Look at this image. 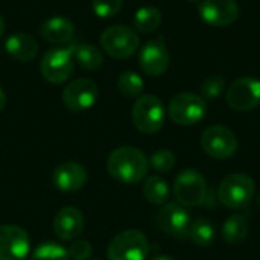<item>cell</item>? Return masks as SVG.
Here are the masks:
<instances>
[{"label": "cell", "instance_id": "4dcf8cb0", "mask_svg": "<svg viewBox=\"0 0 260 260\" xmlns=\"http://www.w3.org/2000/svg\"><path fill=\"white\" fill-rule=\"evenodd\" d=\"M5 105H6V94H5L3 88L0 87V111L5 108Z\"/></svg>", "mask_w": 260, "mask_h": 260}, {"label": "cell", "instance_id": "4fadbf2b", "mask_svg": "<svg viewBox=\"0 0 260 260\" xmlns=\"http://www.w3.org/2000/svg\"><path fill=\"white\" fill-rule=\"evenodd\" d=\"M30 239L24 229L12 224L0 225V260H26Z\"/></svg>", "mask_w": 260, "mask_h": 260}, {"label": "cell", "instance_id": "d6a6232c", "mask_svg": "<svg viewBox=\"0 0 260 260\" xmlns=\"http://www.w3.org/2000/svg\"><path fill=\"white\" fill-rule=\"evenodd\" d=\"M3 34H5V21H3V18L0 15V38L3 37Z\"/></svg>", "mask_w": 260, "mask_h": 260}, {"label": "cell", "instance_id": "30bf717a", "mask_svg": "<svg viewBox=\"0 0 260 260\" xmlns=\"http://www.w3.org/2000/svg\"><path fill=\"white\" fill-rule=\"evenodd\" d=\"M157 227L172 236L174 239L184 241L189 238V229H190V215L189 212L181 206L175 203H166L158 210L155 216Z\"/></svg>", "mask_w": 260, "mask_h": 260}, {"label": "cell", "instance_id": "277c9868", "mask_svg": "<svg viewBox=\"0 0 260 260\" xmlns=\"http://www.w3.org/2000/svg\"><path fill=\"white\" fill-rule=\"evenodd\" d=\"M149 242L140 230H125L113 238L107 248L108 260H146Z\"/></svg>", "mask_w": 260, "mask_h": 260}, {"label": "cell", "instance_id": "7a4b0ae2", "mask_svg": "<svg viewBox=\"0 0 260 260\" xmlns=\"http://www.w3.org/2000/svg\"><path fill=\"white\" fill-rule=\"evenodd\" d=\"M165 107L154 94H142L133 105L131 119L134 126L143 134H155L165 125Z\"/></svg>", "mask_w": 260, "mask_h": 260}, {"label": "cell", "instance_id": "6da1fadb", "mask_svg": "<svg viewBox=\"0 0 260 260\" xmlns=\"http://www.w3.org/2000/svg\"><path fill=\"white\" fill-rule=\"evenodd\" d=\"M149 161L146 155L134 146H120L114 149L107 160L108 174L119 183L136 184L146 178Z\"/></svg>", "mask_w": 260, "mask_h": 260}, {"label": "cell", "instance_id": "8fae6325", "mask_svg": "<svg viewBox=\"0 0 260 260\" xmlns=\"http://www.w3.org/2000/svg\"><path fill=\"white\" fill-rule=\"evenodd\" d=\"M227 104L236 111H250L260 105V81L244 76L230 84L225 94Z\"/></svg>", "mask_w": 260, "mask_h": 260}, {"label": "cell", "instance_id": "f1b7e54d", "mask_svg": "<svg viewBox=\"0 0 260 260\" xmlns=\"http://www.w3.org/2000/svg\"><path fill=\"white\" fill-rule=\"evenodd\" d=\"M93 12L101 18H110L122 9V0H93Z\"/></svg>", "mask_w": 260, "mask_h": 260}, {"label": "cell", "instance_id": "83f0119b", "mask_svg": "<svg viewBox=\"0 0 260 260\" xmlns=\"http://www.w3.org/2000/svg\"><path fill=\"white\" fill-rule=\"evenodd\" d=\"M225 91V79L219 75L209 76L201 84V98L203 99H218Z\"/></svg>", "mask_w": 260, "mask_h": 260}, {"label": "cell", "instance_id": "ffe728a7", "mask_svg": "<svg viewBox=\"0 0 260 260\" xmlns=\"http://www.w3.org/2000/svg\"><path fill=\"white\" fill-rule=\"evenodd\" d=\"M143 197L154 206H163L169 200V184L160 175H151L145 180L142 187Z\"/></svg>", "mask_w": 260, "mask_h": 260}, {"label": "cell", "instance_id": "d6986e66", "mask_svg": "<svg viewBox=\"0 0 260 260\" xmlns=\"http://www.w3.org/2000/svg\"><path fill=\"white\" fill-rule=\"evenodd\" d=\"M40 34H41L43 40H46L52 44H62L73 38L75 26L66 17H52V18H47L41 24Z\"/></svg>", "mask_w": 260, "mask_h": 260}, {"label": "cell", "instance_id": "8992f818", "mask_svg": "<svg viewBox=\"0 0 260 260\" xmlns=\"http://www.w3.org/2000/svg\"><path fill=\"white\" fill-rule=\"evenodd\" d=\"M73 50L75 46H67V47H53L44 53L40 62V69L43 78L47 82L62 84L72 76L75 70Z\"/></svg>", "mask_w": 260, "mask_h": 260}, {"label": "cell", "instance_id": "484cf974", "mask_svg": "<svg viewBox=\"0 0 260 260\" xmlns=\"http://www.w3.org/2000/svg\"><path fill=\"white\" fill-rule=\"evenodd\" d=\"M30 260H70L64 247L55 242H44L35 248Z\"/></svg>", "mask_w": 260, "mask_h": 260}, {"label": "cell", "instance_id": "f546056e", "mask_svg": "<svg viewBox=\"0 0 260 260\" xmlns=\"http://www.w3.org/2000/svg\"><path fill=\"white\" fill-rule=\"evenodd\" d=\"M70 260H90L93 254V248L90 245V242L87 241H73V244L69 247L67 250Z\"/></svg>", "mask_w": 260, "mask_h": 260}, {"label": "cell", "instance_id": "4316f807", "mask_svg": "<svg viewBox=\"0 0 260 260\" xmlns=\"http://www.w3.org/2000/svg\"><path fill=\"white\" fill-rule=\"evenodd\" d=\"M148 161H149V166L154 171H157L160 174H165V172H169V171L174 169V166H175V155L169 149H157L148 158Z\"/></svg>", "mask_w": 260, "mask_h": 260}, {"label": "cell", "instance_id": "9a60e30c", "mask_svg": "<svg viewBox=\"0 0 260 260\" xmlns=\"http://www.w3.org/2000/svg\"><path fill=\"white\" fill-rule=\"evenodd\" d=\"M200 17L209 26H230L239 17V5L236 0H203L200 3Z\"/></svg>", "mask_w": 260, "mask_h": 260}, {"label": "cell", "instance_id": "44dd1931", "mask_svg": "<svg viewBox=\"0 0 260 260\" xmlns=\"http://www.w3.org/2000/svg\"><path fill=\"white\" fill-rule=\"evenodd\" d=\"M250 232L248 221L244 215L236 213L232 215L222 225V239L232 245L241 244L247 239Z\"/></svg>", "mask_w": 260, "mask_h": 260}, {"label": "cell", "instance_id": "e0dca14e", "mask_svg": "<svg viewBox=\"0 0 260 260\" xmlns=\"http://www.w3.org/2000/svg\"><path fill=\"white\" fill-rule=\"evenodd\" d=\"M85 227V219L82 212L78 207L69 206L61 209L53 218V232L55 235L66 242L75 241L81 236Z\"/></svg>", "mask_w": 260, "mask_h": 260}, {"label": "cell", "instance_id": "1f68e13d", "mask_svg": "<svg viewBox=\"0 0 260 260\" xmlns=\"http://www.w3.org/2000/svg\"><path fill=\"white\" fill-rule=\"evenodd\" d=\"M151 260H175L171 256H166V254H160V256H154Z\"/></svg>", "mask_w": 260, "mask_h": 260}, {"label": "cell", "instance_id": "5b68a950", "mask_svg": "<svg viewBox=\"0 0 260 260\" xmlns=\"http://www.w3.org/2000/svg\"><path fill=\"white\" fill-rule=\"evenodd\" d=\"M207 113V102L201 94L180 93L174 96L168 105V114L172 122L180 126H192L200 123Z\"/></svg>", "mask_w": 260, "mask_h": 260}, {"label": "cell", "instance_id": "ac0fdd59", "mask_svg": "<svg viewBox=\"0 0 260 260\" xmlns=\"http://www.w3.org/2000/svg\"><path fill=\"white\" fill-rule=\"evenodd\" d=\"M5 49L12 59L20 62H29L38 53V43L32 35L18 32L8 37Z\"/></svg>", "mask_w": 260, "mask_h": 260}, {"label": "cell", "instance_id": "d4e9b609", "mask_svg": "<svg viewBox=\"0 0 260 260\" xmlns=\"http://www.w3.org/2000/svg\"><path fill=\"white\" fill-rule=\"evenodd\" d=\"M117 88L126 98H139L143 91V79L136 72L126 70L117 78Z\"/></svg>", "mask_w": 260, "mask_h": 260}, {"label": "cell", "instance_id": "3957f363", "mask_svg": "<svg viewBox=\"0 0 260 260\" xmlns=\"http://www.w3.org/2000/svg\"><path fill=\"white\" fill-rule=\"evenodd\" d=\"M253 197L254 181L242 172L227 175L218 187V198L221 204L232 210L245 209L251 203Z\"/></svg>", "mask_w": 260, "mask_h": 260}, {"label": "cell", "instance_id": "7402d4cb", "mask_svg": "<svg viewBox=\"0 0 260 260\" xmlns=\"http://www.w3.org/2000/svg\"><path fill=\"white\" fill-rule=\"evenodd\" d=\"M189 238L190 241L200 247V248H207L210 247L213 242H215V238H216V232H215V227L213 224L206 219V218H198L197 221H193L190 224V229H189Z\"/></svg>", "mask_w": 260, "mask_h": 260}, {"label": "cell", "instance_id": "e575fe53", "mask_svg": "<svg viewBox=\"0 0 260 260\" xmlns=\"http://www.w3.org/2000/svg\"><path fill=\"white\" fill-rule=\"evenodd\" d=\"M190 2H203V0H190Z\"/></svg>", "mask_w": 260, "mask_h": 260}, {"label": "cell", "instance_id": "cb8c5ba5", "mask_svg": "<svg viewBox=\"0 0 260 260\" xmlns=\"http://www.w3.org/2000/svg\"><path fill=\"white\" fill-rule=\"evenodd\" d=\"M75 59L85 70H98L104 64L102 52L94 44H79L73 50Z\"/></svg>", "mask_w": 260, "mask_h": 260}, {"label": "cell", "instance_id": "7c38bea8", "mask_svg": "<svg viewBox=\"0 0 260 260\" xmlns=\"http://www.w3.org/2000/svg\"><path fill=\"white\" fill-rule=\"evenodd\" d=\"M99 98V88L94 81L87 78H79L67 84L62 91V102L67 110L73 113H81L91 108Z\"/></svg>", "mask_w": 260, "mask_h": 260}, {"label": "cell", "instance_id": "52a82bcc", "mask_svg": "<svg viewBox=\"0 0 260 260\" xmlns=\"http://www.w3.org/2000/svg\"><path fill=\"white\" fill-rule=\"evenodd\" d=\"M139 35L128 26L114 24L107 27L101 35L102 49L114 59H126L139 49Z\"/></svg>", "mask_w": 260, "mask_h": 260}, {"label": "cell", "instance_id": "ba28073f", "mask_svg": "<svg viewBox=\"0 0 260 260\" xmlns=\"http://www.w3.org/2000/svg\"><path fill=\"white\" fill-rule=\"evenodd\" d=\"M174 193L177 201L186 207H197L207 200V183L201 172L195 169L181 171L174 181Z\"/></svg>", "mask_w": 260, "mask_h": 260}, {"label": "cell", "instance_id": "603a6c76", "mask_svg": "<svg viewBox=\"0 0 260 260\" xmlns=\"http://www.w3.org/2000/svg\"><path fill=\"white\" fill-rule=\"evenodd\" d=\"M134 27L142 34H149L161 24V12L155 6H142L134 14Z\"/></svg>", "mask_w": 260, "mask_h": 260}, {"label": "cell", "instance_id": "9c48e42d", "mask_svg": "<svg viewBox=\"0 0 260 260\" xmlns=\"http://www.w3.org/2000/svg\"><path fill=\"white\" fill-rule=\"evenodd\" d=\"M200 143L203 151L215 160L230 158L238 151V139L235 133L222 125H213L204 129Z\"/></svg>", "mask_w": 260, "mask_h": 260}, {"label": "cell", "instance_id": "836d02e7", "mask_svg": "<svg viewBox=\"0 0 260 260\" xmlns=\"http://www.w3.org/2000/svg\"><path fill=\"white\" fill-rule=\"evenodd\" d=\"M257 206H259V209H260V193L257 195Z\"/></svg>", "mask_w": 260, "mask_h": 260}, {"label": "cell", "instance_id": "5bb4252c", "mask_svg": "<svg viewBox=\"0 0 260 260\" xmlns=\"http://www.w3.org/2000/svg\"><path fill=\"white\" fill-rule=\"evenodd\" d=\"M140 69L148 76H161L169 67V52L161 37L149 40L143 44L139 55Z\"/></svg>", "mask_w": 260, "mask_h": 260}, {"label": "cell", "instance_id": "2e32d148", "mask_svg": "<svg viewBox=\"0 0 260 260\" xmlns=\"http://www.w3.org/2000/svg\"><path fill=\"white\" fill-rule=\"evenodd\" d=\"M87 171L76 161H64L58 165L52 174L55 187L61 192H78L87 183Z\"/></svg>", "mask_w": 260, "mask_h": 260}]
</instances>
